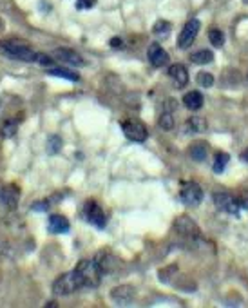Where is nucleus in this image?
Masks as SVG:
<instances>
[{
	"instance_id": "nucleus-1",
	"label": "nucleus",
	"mask_w": 248,
	"mask_h": 308,
	"mask_svg": "<svg viewBox=\"0 0 248 308\" xmlns=\"http://www.w3.org/2000/svg\"><path fill=\"white\" fill-rule=\"evenodd\" d=\"M0 53L13 60H20V62H35L36 53L31 49V45L24 40H4L0 42Z\"/></svg>"
},
{
	"instance_id": "nucleus-2",
	"label": "nucleus",
	"mask_w": 248,
	"mask_h": 308,
	"mask_svg": "<svg viewBox=\"0 0 248 308\" xmlns=\"http://www.w3.org/2000/svg\"><path fill=\"white\" fill-rule=\"evenodd\" d=\"M75 270L78 272V276H80L84 287H91V288H94V287H98V285H100L102 274H104L96 259H82V261H78V265H76Z\"/></svg>"
},
{
	"instance_id": "nucleus-3",
	"label": "nucleus",
	"mask_w": 248,
	"mask_h": 308,
	"mask_svg": "<svg viewBox=\"0 0 248 308\" xmlns=\"http://www.w3.org/2000/svg\"><path fill=\"white\" fill-rule=\"evenodd\" d=\"M80 288H84L80 276L76 270H71V272H65L60 277H56L55 283H53V294L55 296H69V294L76 292Z\"/></svg>"
},
{
	"instance_id": "nucleus-4",
	"label": "nucleus",
	"mask_w": 248,
	"mask_h": 308,
	"mask_svg": "<svg viewBox=\"0 0 248 308\" xmlns=\"http://www.w3.org/2000/svg\"><path fill=\"white\" fill-rule=\"evenodd\" d=\"M180 200L183 201V205H187V207H197V205L201 203V200H203V191H201V187L197 183L188 181V183H185L183 188H181Z\"/></svg>"
},
{
	"instance_id": "nucleus-5",
	"label": "nucleus",
	"mask_w": 248,
	"mask_h": 308,
	"mask_svg": "<svg viewBox=\"0 0 248 308\" xmlns=\"http://www.w3.org/2000/svg\"><path fill=\"white\" fill-rule=\"evenodd\" d=\"M121 129H123V134L131 141L141 144V141L147 140V134H148L147 127H145L140 120H125L123 124H121Z\"/></svg>"
},
{
	"instance_id": "nucleus-6",
	"label": "nucleus",
	"mask_w": 248,
	"mask_h": 308,
	"mask_svg": "<svg viewBox=\"0 0 248 308\" xmlns=\"http://www.w3.org/2000/svg\"><path fill=\"white\" fill-rule=\"evenodd\" d=\"M197 31H200V20L192 18V20H188L187 24L183 26L180 33V38H178V44H180L181 49H190V45L194 44L197 36Z\"/></svg>"
},
{
	"instance_id": "nucleus-7",
	"label": "nucleus",
	"mask_w": 248,
	"mask_h": 308,
	"mask_svg": "<svg viewBox=\"0 0 248 308\" xmlns=\"http://www.w3.org/2000/svg\"><path fill=\"white\" fill-rule=\"evenodd\" d=\"M85 218L91 225H94L96 228H105L107 223V216H105L104 208L96 203V201H87L85 203Z\"/></svg>"
},
{
	"instance_id": "nucleus-8",
	"label": "nucleus",
	"mask_w": 248,
	"mask_h": 308,
	"mask_svg": "<svg viewBox=\"0 0 248 308\" xmlns=\"http://www.w3.org/2000/svg\"><path fill=\"white\" fill-rule=\"evenodd\" d=\"M214 203H216L217 208H221V210H225L228 214H237L241 208V201L230 196V194H227V192H216L214 194Z\"/></svg>"
},
{
	"instance_id": "nucleus-9",
	"label": "nucleus",
	"mask_w": 248,
	"mask_h": 308,
	"mask_svg": "<svg viewBox=\"0 0 248 308\" xmlns=\"http://www.w3.org/2000/svg\"><path fill=\"white\" fill-rule=\"evenodd\" d=\"M18 200H20V188L16 185H6L0 191V203L8 208H16L18 207Z\"/></svg>"
},
{
	"instance_id": "nucleus-10",
	"label": "nucleus",
	"mask_w": 248,
	"mask_h": 308,
	"mask_svg": "<svg viewBox=\"0 0 248 308\" xmlns=\"http://www.w3.org/2000/svg\"><path fill=\"white\" fill-rule=\"evenodd\" d=\"M176 230H178L180 234H183V236H187L188 240L200 238V228H197V225L194 223V220H190V218H187V216L178 218V221H176Z\"/></svg>"
},
{
	"instance_id": "nucleus-11",
	"label": "nucleus",
	"mask_w": 248,
	"mask_h": 308,
	"mask_svg": "<svg viewBox=\"0 0 248 308\" xmlns=\"http://www.w3.org/2000/svg\"><path fill=\"white\" fill-rule=\"evenodd\" d=\"M134 288L131 287V285H120V287L112 288L111 290V297L114 303L118 304H127L131 303L132 299H134Z\"/></svg>"
},
{
	"instance_id": "nucleus-12",
	"label": "nucleus",
	"mask_w": 248,
	"mask_h": 308,
	"mask_svg": "<svg viewBox=\"0 0 248 308\" xmlns=\"http://www.w3.org/2000/svg\"><path fill=\"white\" fill-rule=\"evenodd\" d=\"M148 60L154 67H161V65L168 64V53L161 48L160 44H151L148 48Z\"/></svg>"
},
{
	"instance_id": "nucleus-13",
	"label": "nucleus",
	"mask_w": 248,
	"mask_h": 308,
	"mask_svg": "<svg viewBox=\"0 0 248 308\" xmlns=\"http://www.w3.org/2000/svg\"><path fill=\"white\" fill-rule=\"evenodd\" d=\"M168 76L172 78L174 85H176L178 89H183L185 85L188 84V71H187V67L181 65V64L170 65V69H168Z\"/></svg>"
},
{
	"instance_id": "nucleus-14",
	"label": "nucleus",
	"mask_w": 248,
	"mask_h": 308,
	"mask_svg": "<svg viewBox=\"0 0 248 308\" xmlns=\"http://www.w3.org/2000/svg\"><path fill=\"white\" fill-rule=\"evenodd\" d=\"M56 60H60L62 64H69V65H84V58H82L78 53L71 51V49L60 48L55 51Z\"/></svg>"
},
{
	"instance_id": "nucleus-15",
	"label": "nucleus",
	"mask_w": 248,
	"mask_h": 308,
	"mask_svg": "<svg viewBox=\"0 0 248 308\" xmlns=\"http://www.w3.org/2000/svg\"><path fill=\"white\" fill-rule=\"evenodd\" d=\"M47 228L51 234H65L69 232V220L65 216H62V214H53L49 218Z\"/></svg>"
},
{
	"instance_id": "nucleus-16",
	"label": "nucleus",
	"mask_w": 248,
	"mask_h": 308,
	"mask_svg": "<svg viewBox=\"0 0 248 308\" xmlns=\"http://www.w3.org/2000/svg\"><path fill=\"white\" fill-rule=\"evenodd\" d=\"M183 105L190 111H197L203 105V94L200 91H190L183 96Z\"/></svg>"
},
{
	"instance_id": "nucleus-17",
	"label": "nucleus",
	"mask_w": 248,
	"mask_h": 308,
	"mask_svg": "<svg viewBox=\"0 0 248 308\" xmlns=\"http://www.w3.org/2000/svg\"><path fill=\"white\" fill-rule=\"evenodd\" d=\"M47 75L51 76H58V78H64V80H69V82H80V75L67 67H53V69H47Z\"/></svg>"
},
{
	"instance_id": "nucleus-18",
	"label": "nucleus",
	"mask_w": 248,
	"mask_h": 308,
	"mask_svg": "<svg viewBox=\"0 0 248 308\" xmlns=\"http://www.w3.org/2000/svg\"><path fill=\"white\" fill-rule=\"evenodd\" d=\"M214 60V53L208 51V49H200V51H194L190 53V62L197 65H205V64H210Z\"/></svg>"
},
{
	"instance_id": "nucleus-19",
	"label": "nucleus",
	"mask_w": 248,
	"mask_h": 308,
	"mask_svg": "<svg viewBox=\"0 0 248 308\" xmlns=\"http://www.w3.org/2000/svg\"><path fill=\"white\" fill-rule=\"evenodd\" d=\"M188 154H190V158H192L194 161H203L205 158H207V145L205 144H192L190 145V149H188Z\"/></svg>"
},
{
	"instance_id": "nucleus-20",
	"label": "nucleus",
	"mask_w": 248,
	"mask_h": 308,
	"mask_svg": "<svg viewBox=\"0 0 248 308\" xmlns=\"http://www.w3.org/2000/svg\"><path fill=\"white\" fill-rule=\"evenodd\" d=\"M230 161V156H228L227 152H217L216 154V160H214V165H212V171L216 174H221L227 167V163Z\"/></svg>"
},
{
	"instance_id": "nucleus-21",
	"label": "nucleus",
	"mask_w": 248,
	"mask_h": 308,
	"mask_svg": "<svg viewBox=\"0 0 248 308\" xmlns=\"http://www.w3.org/2000/svg\"><path fill=\"white\" fill-rule=\"evenodd\" d=\"M187 125H188V129H190L192 132H203V131H207V120H205V118H200V116L190 118V120L187 122Z\"/></svg>"
},
{
	"instance_id": "nucleus-22",
	"label": "nucleus",
	"mask_w": 248,
	"mask_h": 308,
	"mask_svg": "<svg viewBox=\"0 0 248 308\" xmlns=\"http://www.w3.org/2000/svg\"><path fill=\"white\" fill-rule=\"evenodd\" d=\"M208 40H210V44H212L214 48H221V45L225 44V35H223V31H219V29L212 28L210 31H208Z\"/></svg>"
},
{
	"instance_id": "nucleus-23",
	"label": "nucleus",
	"mask_w": 248,
	"mask_h": 308,
	"mask_svg": "<svg viewBox=\"0 0 248 308\" xmlns=\"http://www.w3.org/2000/svg\"><path fill=\"white\" fill-rule=\"evenodd\" d=\"M160 127L165 129V131H170V129L174 127V116H172V111H170V109H167V111L160 116Z\"/></svg>"
},
{
	"instance_id": "nucleus-24",
	"label": "nucleus",
	"mask_w": 248,
	"mask_h": 308,
	"mask_svg": "<svg viewBox=\"0 0 248 308\" xmlns=\"http://www.w3.org/2000/svg\"><path fill=\"white\" fill-rule=\"evenodd\" d=\"M18 132V124L15 120H8L2 125V136L4 138H13Z\"/></svg>"
},
{
	"instance_id": "nucleus-25",
	"label": "nucleus",
	"mask_w": 248,
	"mask_h": 308,
	"mask_svg": "<svg viewBox=\"0 0 248 308\" xmlns=\"http://www.w3.org/2000/svg\"><path fill=\"white\" fill-rule=\"evenodd\" d=\"M196 80H197V84H200L201 87H205V89L212 87V85H214V76L210 75V73L200 71V73H197V76H196Z\"/></svg>"
},
{
	"instance_id": "nucleus-26",
	"label": "nucleus",
	"mask_w": 248,
	"mask_h": 308,
	"mask_svg": "<svg viewBox=\"0 0 248 308\" xmlns=\"http://www.w3.org/2000/svg\"><path fill=\"white\" fill-rule=\"evenodd\" d=\"M152 33L158 36H167L168 33H170V24L165 20H158L156 24H154V28H152Z\"/></svg>"
},
{
	"instance_id": "nucleus-27",
	"label": "nucleus",
	"mask_w": 248,
	"mask_h": 308,
	"mask_svg": "<svg viewBox=\"0 0 248 308\" xmlns=\"http://www.w3.org/2000/svg\"><path fill=\"white\" fill-rule=\"evenodd\" d=\"M35 62L40 64L42 67H49V65H55V60H53L49 55H44V53H36L35 55Z\"/></svg>"
},
{
	"instance_id": "nucleus-28",
	"label": "nucleus",
	"mask_w": 248,
	"mask_h": 308,
	"mask_svg": "<svg viewBox=\"0 0 248 308\" xmlns=\"http://www.w3.org/2000/svg\"><path fill=\"white\" fill-rule=\"evenodd\" d=\"M60 147H62V140L58 136H53L51 140H49V151H51V154H55Z\"/></svg>"
},
{
	"instance_id": "nucleus-29",
	"label": "nucleus",
	"mask_w": 248,
	"mask_h": 308,
	"mask_svg": "<svg viewBox=\"0 0 248 308\" xmlns=\"http://www.w3.org/2000/svg\"><path fill=\"white\" fill-rule=\"evenodd\" d=\"M76 4H78V9H91L94 8L96 0H76Z\"/></svg>"
},
{
	"instance_id": "nucleus-30",
	"label": "nucleus",
	"mask_w": 248,
	"mask_h": 308,
	"mask_svg": "<svg viewBox=\"0 0 248 308\" xmlns=\"http://www.w3.org/2000/svg\"><path fill=\"white\" fill-rule=\"evenodd\" d=\"M47 201H40V203H33V208H35V210H38V212H42V210H45V208H47Z\"/></svg>"
},
{
	"instance_id": "nucleus-31",
	"label": "nucleus",
	"mask_w": 248,
	"mask_h": 308,
	"mask_svg": "<svg viewBox=\"0 0 248 308\" xmlns=\"http://www.w3.org/2000/svg\"><path fill=\"white\" fill-rule=\"evenodd\" d=\"M111 45H112V48H120V45H121V40H120V38H112V40H111Z\"/></svg>"
},
{
	"instance_id": "nucleus-32",
	"label": "nucleus",
	"mask_w": 248,
	"mask_h": 308,
	"mask_svg": "<svg viewBox=\"0 0 248 308\" xmlns=\"http://www.w3.org/2000/svg\"><path fill=\"white\" fill-rule=\"evenodd\" d=\"M241 160H243V161H248V149H244V151L241 152Z\"/></svg>"
},
{
	"instance_id": "nucleus-33",
	"label": "nucleus",
	"mask_w": 248,
	"mask_h": 308,
	"mask_svg": "<svg viewBox=\"0 0 248 308\" xmlns=\"http://www.w3.org/2000/svg\"><path fill=\"white\" fill-rule=\"evenodd\" d=\"M241 207L248 208V194H246V196H244V198H243V200H241Z\"/></svg>"
},
{
	"instance_id": "nucleus-34",
	"label": "nucleus",
	"mask_w": 248,
	"mask_h": 308,
	"mask_svg": "<svg viewBox=\"0 0 248 308\" xmlns=\"http://www.w3.org/2000/svg\"><path fill=\"white\" fill-rule=\"evenodd\" d=\"M246 78H248V76H246Z\"/></svg>"
}]
</instances>
